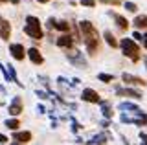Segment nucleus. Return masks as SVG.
<instances>
[{"label":"nucleus","instance_id":"nucleus-24","mask_svg":"<svg viewBox=\"0 0 147 145\" xmlns=\"http://www.w3.org/2000/svg\"><path fill=\"white\" fill-rule=\"evenodd\" d=\"M81 6L83 7H94L96 6V0H81Z\"/></svg>","mask_w":147,"mask_h":145},{"label":"nucleus","instance_id":"nucleus-17","mask_svg":"<svg viewBox=\"0 0 147 145\" xmlns=\"http://www.w3.org/2000/svg\"><path fill=\"white\" fill-rule=\"evenodd\" d=\"M72 44H74V39L70 37V35H61V37L57 39V46L59 48H66L68 50Z\"/></svg>","mask_w":147,"mask_h":145},{"label":"nucleus","instance_id":"nucleus-22","mask_svg":"<svg viewBox=\"0 0 147 145\" xmlns=\"http://www.w3.org/2000/svg\"><path fill=\"white\" fill-rule=\"evenodd\" d=\"M101 112H103L105 117H112V110H110V107L107 105V103H103V108H101Z\"/></svg>","mask_w":147,"mask_h":145},{"label":"nucleus","instance_id":"nucleus-10","mask_svg":"<svg viewBox=\"0 0 147 145\" xmlns=\"http://www.w3.org/2000/svg\"><path fill=\"white\" fill-rule=\"evenodd\" d=\"M118 96H125V97H134V99H142V92H138L134 88H116Z\"/></svg>","mask_w":147,"mask_h":145},{"label":"nucleus","instance_id":"nucleus-13","mask_svg":"<svg viewBox=\"0 0 147 145\" xmlns=\"http://www.w3.org/2000/svg\"><path fill=\"white\" fill-rule=\"evenodd\" d=\"M13 140H15L17 143H20V145L28 143L31 140V132H30V130H17V132L13 134Z\"/></svg>","mask_w":147,"mask_h":145},{"label":"nucleus","instance_id":"nucleus-30","mask_svg":"<svg viewBox=\"0 0 147 145\" xmlns=\"http://www.w3.org/2000/svg\"><path fill=\"white\" fill-rule=\"evenodd\" d=\"M7 142V136H4V134H0V143H6Z\"/></svg>","mask_w":147,"mask_h":145},{"label":"nucleus","instance_id":"nucleus-20","mask_svg":"<svg viewBox=\"0 0 147 145\" xmlns=\"http://www.w3.org/2000/svg\"><path fill=\"white\" fill-rule=\"evenodd\" d=\"M103 37H105V40H107V44H109L110 48H116V46H118V40L114 39V35L110 33V31H105V33H103Z\"/></svg>","mask_w":147,"mask_h":145},{"label":"nucleus","instance_id":"nucleus-15","mask_svg":"<svg viewBox=\"0 0 147 145\" xmlns=\"http://www.w3.org/2000/svg\"><path fill=\"white\" fill-rule=\"evenodd\" d=\"M119 110H123V112H132V114H142V110L138 108L136 105H132V103H129V101H123V103H119L118 105Z\"/></svg>","mask_w":147,"mask_h":145},{"label":"nucleus","instance_id":"nucleus-2","mask_svg":"<svg viewBox=\"0 0 147 145\" xmlns=\"http://www.w3.org/2000/svg\"><path fill=\"white\" fill-rule=\"evenodd\" d=\"M24 33L28 37L40 40L42 39V30H40V20L33 15H28L26 17V24H24Z\"/></svg>","mask_w":147,"mask_h":145},{"label":"nucleus","instance_id":"nucleus-3","mask_svg":"<svg viewBox=\"0 0 147 145\" xmlns=\"http://www.w3.org/2000/svg\"><path fill=\"white\" fill-rule=\"evenodd\" d=\"M119 46H121V52H123V55L129 57L132 62H138L140 61V48L136 46V42L132 39H123L121 42H119Z\"/></svg>","mask_w":147,"mask_h":145},{"label":"nucleus","instance_id":"nucleus-12","mask_svg":"<svg viewBox=\"0 0 147 145\" xmlns=\"http://www.w3.org/2000/svg\"><path fill=\"white\" fill-rule=\"evenodd\" d=\"M48 26L55 30H61V31H68L70 30V22L66 20H55V19H48Z\"/></svg>","mask_w":147,"mask_h":145},{"label":"nucleus","instance_id":"nucleus-14","mask_svg":"<svg viewBox=\"0 0 147 145\" xmlns=\"http://www.w3.org/2000/svg\"><path fill=\"white\" fill-rule=\"evenodd\" d=\"M26 53L30 55V59H31V62H33V64H42V62H44V57L40 55V52L37 48H30Z\"/></svg>","mask_w":147,"mask_h":145},{"label":"nucleus","instance_id":"nucleus-6","mask_svg":"<svg viewBox=\"0 0 147 145\" xmlns=\"http://www.w3.org/2000/svg\"><path fill=\"white\" fill-rule=\"evenodd\" d=\"M81 99H83V101H86V103H101L99 94L96 92L94 88H85V90H83V94H81Z\"/></svg>","mask_w":147,"mask_h":145},{"label":"nucleus","instance_id":"nucleus-33","mask_svg":"<svg viewBox=\"0 0 147 145\" xmlns=\"http://www.w3.org/2000/svg\"><path fill=\"white\" fill-rule=\"evenodd\" d=\"M0 2H13V4H18V0H0Z\"/></svg>","mask_w":147,"mask_h":145},{"label":"nucleus","instance_id":"nucleus-31","mask_svg":"<svg viewBox=\"0 0 147 145\" xmlns=\"http://www.w3.org/2000/svg\"><path fill=\"white\" fill-rule=\"evenodd\" d=\"M142 40H144V46L147 48V33H145V35H142Z\"/></svg>","mask_w":147,"mask_h":145},{"label":"nucleus","instance_id":"nucleus-29","mask_svg":"<svg viewBox=\"0 0 147 145\" xmlns=\"http://www.w3.org/2000/svg\"><path fill=\"white\" fill-rule=\"evenodd\" d=\"M132 37H134V40H142V33H140V31H134Z\"/></svg>","mask_w":147,"mask_h":145},{"label":"nucleus","instance_id":"nucleus-26","mask_svg":"<svg viewBox=\"0 0 147 145\" xmlns=\"http://www.w3.org/2000/svg\"><path fill=\"white\" fill-rule=\"evenodd\" d=\"M72 130H74V132H77V130H79V123H77L76 119H72Z\"/></svg>","mask_w":147,"mask_h":145},{"label":"nucleus","instance_id":"nucleus-4","mask_svg":"<svg viewBox=\"0 0 147 145\" xmlns=\"http://www.w3.org/2000/svg\"><path fill=\"white\" fill-rule=\"evenodd\" d=\"M66 57H68V61H70L74 66L86 68V59L83 57V52H79V50H70V52H66Z\"/></svg>","mask_w":147,"mask_h":145},{"label":"nucleus","instance_id":"nucleus-19","mask_svg":"<svg viewBox=\"0 0 147 145\" xmlns=\"http://www.w3.org/2000/svg\"><path fill=\"white\" fill-rule=\"evenodd\" d=\"M134 26L138 30H140V28H147V15H138L134 19Z\"/></svg>","mask_w":147,"mask_h":145},{"label":"nucleus","instance_id":"nucleus-28","mask_svg":"<svg viewBox=\"0 0 147 145\" xmlns=\"http://www.w3.org/2000/svg\"><path fill=\"white\" fill-rule=\"evenodd\" d=\"M140 140H142V143H144V145H147V134H145V132L140 134Z\"/></svg>","mask_w":147,"mask_h":145},{"label":"nucleus","instance_id":"nucleus-25","mask_svg":"<svg viewBox=\"0 0 147 145\" xmlns=\"http://www.w3.org/2000/svg\"><path fill=\"white\" fill-rule=\"evenodd\" d=\"M99 2L107 4V6H118V4H119V0H99Z\"/></svg>","mask_w":147,"mask_h":145},{"label":"nucleus","instance_id":"nucleus-27","mask_svg":"<svg viewBox=\"0 0 147 145\" xmlns=\"http://www.w3.org/2000/svg\"><path fill=\"white\" fill-rule=\"evenodd\" d=\"M37 96H39L40 99H46V97H48V94H46V92H42V90H37Z\"/></svg>","mask_w":147,"mask_h":145},{"label":"nucleus","instance_id":"nucleus-23","mask_svg":"<svg viewBox=\"0 0 147 145\" xmlns=\"http://www.w3.org/2000/svg\"><path fill=\"white\" fill-rule=\"evenodd\" d=\"M125 7H127V11H131V13H136V4L134 2H125Z\"/></svg>","mask_w":147,"mask_h":145},{"label":"nucleus","instance_id":"nucleus-16","mask_svg":"<svg viewBox=\"0 0 147 145\" xmlns=\"http://www.w3.org/2000/svg\"><path fill=\"white\" fill-rule=\"evenodd\" d=\"M110 138V134L109 132H103V134H98V136H94V138L88 142V145H105L107 143V140Z\"/></svg>","mask_w":147,"mask_h":145},{"label":"nucleus","instance_id":"nucleus-18","mask_svg":"<svg viewBox=\"0 0 147 145\" xmlns=\"http://www.w3.org/2000/svg\"><path fill=\"white\" fill-rule=\"evenodd\" d=\"M4 125H6L7 129H11V130H17L18 125H20V121H18L17 117H7V119L4 121Z\"/></svg>","mask_w":147,"mask_h":145},{"label":"nucleus","instance_id":"nucleus-36","mask_svg":"<svg viewBox=\"0 0 147 145\" xmlns=\"http://www.w3.org/2000/svg\"><path fill=\"white\" fill-rule=\"evenodd\" d=\"M11 145H20V143H17V142H13V143H11Z\"/></svg>","mask_w":147,"mask_h":145},{"label":"nucleus","instance_id":"nucleus-32","mask_svg":"<svg viewBox=\"0 0 147 145\" xmlns=\"http://www.w3.org/2000/svg\"><path fill=\"white\" fill-rule=\"evenodd\" d=\"M37 110H39V112H40V114H44V112H46V110H44V107H42V105H39V108H37Z\"/></svg>","mask_w":147,"mask_h":145},{"label":"nucleus","instance_id":"nucleus-5","mask_svg":"<svg viewBox=\"0 0 147 145\" xmlns=\"http://www.w3.org/2000/svg\"><path fill=\"white\" fill-rule=\"evenodd\" d=\"M24 110V108H22V99L18 97V96H15L11 99V103H9V107H7V112H9V116H18L20 114V112Z\"/></svg>","mask_w":147,"mask_h":145},{"label":"nucleus","instance_id":"nucleus-34","mask_svg":"<svg viewBox=\"0 0 147 145\" xmlns=\"http://www.w3.org/2000/svg\"><path fill=\"white\" fill-rule=\"evenodd\" d=\"M37 2H40V4H46V2H50V0H37Z\"/></svg>","mask_w":147,"mask_h":145},{"label":"nucleus","instance_id":"nucleus-8","mask_svg":"<svg viewBox=\"0 0 147 145\" xmlns=\"http://www.w3.org/2000/svg\"><path fill=\"white\" fill-rule=\"evenodd\" d=\"M9 53L13 55V59H17V61H22L26 55V50L22 44H9Z\"/></svg>","mask_w":147,"mask_h":145},{"label":"nucleus","instance_id":"nucleus-21","mask_svg":"<svg viewBox=\"0 0 147 145\" xmlns=\"http://www.w3.org/2000/svg\"><path fill=\"white\" fill-rule=\"evenodd\" d=\"M98 79L103 81V83H110V81H114V75H112V74H99Z\"/></svg>","mask_w":147,"mask_h":145},{"label":"nucleus","instance_id":"nucleus-7","mask_svg":"<svg viewBox=\"0 0 147 145\" xmlns=\"http://www.w3.org/2000/svg\"><path fill=\"white\" fill-rule=\"evenodd\" d=\"M121 81L125 85H136V87H145V81L138 75H131V74H121Z\"/></svg>","mask_w":147,"mask_h":145},{"label":"nucleus","instance_id":"nucleus-9","mask_svg":"<svg viewBox=\"0 0 147 145\" xmlns=\"http://www.w3.org/2000/svg\"><path fill=\"white\" fill-rule=\"evenodd\" d=\"M9 37H11V24L4 17H0V39L7 40Z\"/></svg>","mask_w":147,"mask_h":145},{"label":"nucleus","instance_id":"nucleus-37","mask_svg":"<svg viewBox=\"0 0 147 145\" xmlns=\"http://www.w3.org/2000/svg\"><path fill=\"white\" fill-rule=\"evenodd\" d=\"M145 66H147V59H145Z\"/></svg>","mask_w":147,"mask_h":145},{"label":"nucleus","instance_id":"nucleus-1","mask_svg":"<svg viewBox=\"0 0 147 145\" xmlns=\"http://www.w3.org/2000/svg\"><path fill=\"white\" fill-rule=\"evenodd\" d=\"M79 30H81V39H83V42H85L86 50H88V53L94 55V53L99 50V40H101L98 30L94 28V24H92L90 20L79 22Z\"/></svg>","mask_w":147,"mask_h":145},{"label":"nucleus","instance_id":"nucleus-11","mask_svg":"<svg viewBox=\"0 0 147 145\" xmlns=\"http://www.w3.org/2000/svg\"><path fill=\"white\" fill-rule=\"evenodd\" d=\"M109 17H110L112 20H116V24H118L121 30H127V28H129V20L125 19V17H121L119 13H116V11H109Z\"/></svg>","mask_w":147,"mask_h":145},{"label":"nucleus","instance_id":"nucleus-35","mask_svg":"<svg viewBox=\"0 0 147 145\" xmlns=\"http://www.w3.org/2000/svg\"><path fill=\"white\" fill-rule=\"evenodd\" d=\"M0 92H6V88H4V87H2V85H0Z\"/></svg>","mask_w":147,"mask_h":145}]
</instances>
